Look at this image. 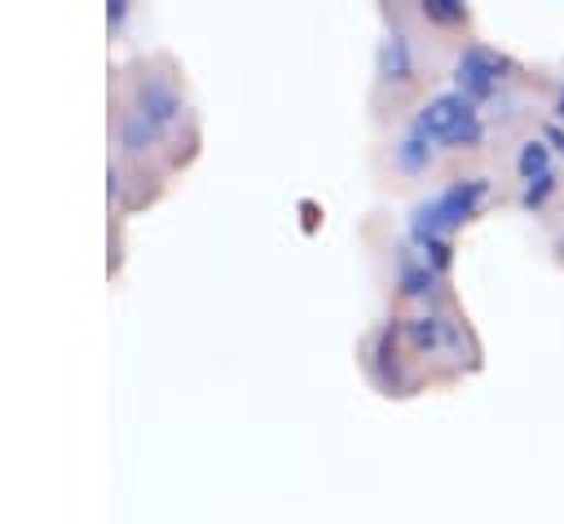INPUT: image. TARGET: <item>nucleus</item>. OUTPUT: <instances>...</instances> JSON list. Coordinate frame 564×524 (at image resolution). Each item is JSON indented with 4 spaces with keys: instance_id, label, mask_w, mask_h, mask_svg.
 <instances>
[{
    "instance_id": "9",
    "label": "nucleus",
    "mask_w": 564,
    "mask_h": 524,
    "mask_svg": "<svg viewBox=\"0 0 564 524\" xmlns=\"http://www.w3.org/2000/svg\"><path fill=\"white\" fill-rule=\"evenodd\" d=\"M432 286H436V269L414 264V260L405 255V260H401V291L414 295V299H423V295H432Z\"/></svg>"
},
{
    "instance_id": "4",
    "label": "nucleus",
    "mask_w": 564,
    "mask_h": 524,
    "mask_svg": "<svg viewBox=\"0 0 564 524\" xmlns=\"http://www.w3.org/2000/svg\"><path fill=\"white\" fill-rule=\"evenodd\" d=\"M507 70H511V62L502 53H494L485 44H467L454 62V84L467 101H489L498 92V84L507 79Z\"/></svg>"
},
{
    "instance_id": "12",
    "label": "nucleus",
    "mask_w": 564,
    "mask_h": 524,
    "mask_svg": "<svg viewBox=\"0 0 564 524\" xmlns=\"http://www.w3.org/2000/svg\"><path fill=\"white\" fill-rule=\"evenodd\" d=\"M546 141H551V145L564 154V132H560V128H546Z\"/></svg>"
},
{
    "instance_id": "5",
    "label": "nucleus",
    "mask_w": 564,
    "mask_h": 524,
    "mask_svg": "<svg viewBox=\"0 0 564 524\" xmlns=\"http://www.w3.org/2000/svg\"><path fill=\"white\" fill-rule=\"evenodd\" d=\"M405 339L414 352H458L463 348V330L441 317V313H423V317H410L405 321Z\"/></svg>"
},
{
    "instance_id": "11",
    "label": "nucleus",
    "mask_w": 564,
    "mask_h": 524,
    "mask_svg": "<svg viewBox=\"0 0 564 524\" xmlns=\"http://www.w3.org/2000/svg\"><path fill=\"white\" fill-rule=\"evenodd\" d=\"M551 189H555V176H551V172L538 176V181H524V189H520V207H524V211H538V207L551 198Z\"/></svg>"
},
{
    "instance_id": "6",
    "label": "nucleus",
    "mask_w": 564,
    "mask_h": 524,
    "mask_svg": "<svg viewBox=\"0 0 564 524\" xmlns=\"http://www.w3.org/2000/svg\"><path fill=\"white\" fill-rule=\"evenodd\" d=\"M379 75L388 84H410L414 79V53H410V40L401 31H392L379 48Z\"/></svg>"
},
{
    "instance_id": "2",
    "label": "nucleus",
    "mask_w": 564,
    "mask_h": 524,
    "mask_svg": "<svg viewBox=\"0 0 564 524\" xmlns=\"http://www.w3.org/2000/svg\"><path fill=\"white\" fill-rule=\"evenodd\" d=\"M485 194H489V181H485V176L449 181L436 198H427V203H419V207L410 211V233H414V242H419V247H423V242H436V238H445L449 229H458L463 220H471L476 207L485 203Z\"/></svg>"
},
{
    "instance_id": "3",
    "label": "nucleus",
    "mask_w": 564,
    "mask_h": 524,
    "mask_svg": "<svg viewBox=\"0 0 564 524\" xmlns=\"http://www.w3.org/2000/svg\"><path fill=\"white\" fill-rule=\"evenodd\" d=\"M414 132H423L427 141H441V145H449V150L476 145V141L485 137L480 114H476V101H467L463 92H441V97H432V101L414 114Z\"/></svg>"
},
{
    "instance_id": "8",
    "label": "nucleus",
    "mask_w": 564,
    "mask_h": 524,
    "mask_svg": "<svg viewBox=\"0 0 564 524\" xmlns=\"http://www.w3.org/2000/svg\"><path fill=\"white\" fill-rule=\"evenodd\" d=\"M397 163H401L405 172H423V167L432 163V141L410 128V132L401 137V145H397Z\"/></svg>"
},
{
    "instance_id": "10",
    "label": "nucleus",
    "mask_w": 564,
    "mask_h": 524,
    "mask_svg": "<svg viewBox=\"0 0 564 524\" xmlns=\"http://www.w3.org/2000/svg\"><path fill=\"white\" fill-rule=\"evenodd\" d=\"M419 9H423V18L436 22V26H463V22H467V4H458V0H423Z\"/></svg>"
},
{
    "instance_id": "1",
    "label": "nucleus",
    "mask_w": 564,
    "mask_h": 524,
    "mask_svg": "<svg viewBox=\"0 0 564 524\" xmlns=\"http://www.w3.org/2000/svg\"><path fill=\"white\" fill-rule=\"evenodd\" d=\"M181 110H185V101H181V92L167 75H141L137 97H132V106L123 110V123H119L123 150H145L150 141H159L176 123Z\"/></svg>"
},
{
    "instance_id": "7",
    "label": "nucleus",
    "mask_w": 564,
    "mask_h": 524,
    "mask_svg": "<svg viewBox=\"0 0 564 524\" xmlns=\"http://www.w3.org/2000/svg\"><path fill=\"white\" fill-rule=\"evenodd\" d=\"M516 172H520V181L546 176V172H551V145H546V141H524L520 154H516Z\"/></svg>"
},
{
    "instance_id": "13",
    "label": "nucleus",
    "mask_w": 564,
    "mask_h": 524,
    "mask_svg": "<svg viewBox=\"0 0 564 524\" xmlns=\"http://www.w3.org/2000/svg\"><path fill=\"white\" fill-rule=\"evenodd\" d=\"M555 110H560V119H564V88H560V106H555Z\"/></svg>"
}]
</instances>
